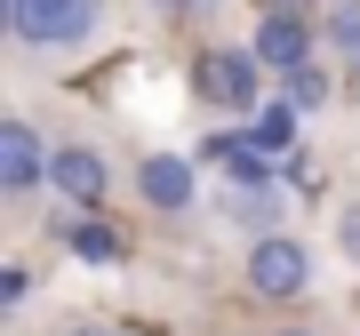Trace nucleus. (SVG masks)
Returning a JSON list of instances; mask_svg holds the SVG:
<instances>
[{
	"label": "nucleus",
	"mask_w": 360,
	"mask_h": 336,
	"mask_svg": "<svg viewBox=\"0 0 360 336\" xmlns=\"http://www.w3.org/2000/svg\"><path fill=\"white\" fill-rule=\"evenodd\" d=\"M104 25V0H8V32L40 56H72L89 49Z\"/></svg>",
	"instance_id": "nucleus-1"
},
{
	"label": "nucleus",
	"mask_w": 360,
	"mask_h": 336,
	"mask_svg": "<svg viewBox=\"0 0 360 336\" xmlns=\"http://www.w3.org/2000/svg\"><path fill=\"white\" fill-rule=\"evenodd\" d=\"M240 280H248V297H264V304H288V297H304L312 288V248L296 240V233H257L248 240V264H240Z\"/></svg>",
	"instance_id": "nucleus-2"
},
{
	"label": "nucleus",
	"mask_w": 360,
	"mask_h": 336,
	"mask_svg": "<svg viewBox=\"0 0 360 336\" xmlns=\"http://www.w3.org/2000/svg\"><path fill=\"white\" fill-rule=\"evenodd\" d=\"M248 49H257V65H264L272 80H288L296 65L321 56V25L304 16V0H272V8L257 16V32H248Z\"/></svg>",
	"instance_id": "nucleus-3"
},
{
	"label": "nucleus",
	"mask_w": 360,
	"mask_h": 336,
	"mask_svg": "<svg viewBox=\"0 0 360 336\" xmlns=\"http://www.w3.org/2000/svg\"><path fill=\"white\" fill-rule=\"evenodd\" d=\"M264 80H272V72L257 65L248 40H240V49H200V56H193V89L217 104V112H257Z\"/></svg>",
	"instance_id": "nucleus-4"
},
{
	"label": "nucleus",
	"mask_w": 360,
	"mask_h": 336,
	"mask_svg": "<svg viewBox=\"0 0 360 336\" xmlns=\"http://www.w3.org/2000/svg\"><path fill=\"white\" fill-rule=\"evenodd\" d=\"M40 184H49V144H40V129L25 112H8V120H0V200L25 208Z\"/></svg>",
	"instance_id": "nucleus-5"
},
{
	"label": "nucleus",
	"mask_w": 360,
	"mask_h": 336,
	"mask_svg": "<svg viewBox=\"0 0 360 336\" xmlns=\"http://www.w3.org/2000/svg\"><path fill=\"white\" fill-rule=\"evenodd\" d=\"M136 200L153 208V217H184V208L200 200V160L193 153H144L136 160Z\"/></svg>",
	"instance_id": "nucleus-6"
},
{
	"label": "nucleus",
	"mask_w": 360,
	"mask_h": 336,
	"mask_svg": "<svg viewBox=\"0 0 360 336\" xmlns=\"http://www.w3.org/2000/svg\"><path fill=\"white\" fill-rule=\"evenodd\" d=\"M49 184H56L72 208L96 217V208L112 200V160H104L96 144H56V153H49Z\"/></svg>",
	"instance_id": "nucleus-7"
},
{
	"label": "nucleus",
	"mask_w": 360,
	"mask_h": 336,
	"mask_svg": "<svg viewBox=\"0 0 360 336\" xmlns=\"http://www.w3.org/2000/svg\"><path fill=\"white\" fill-rule=\"evenodd\" d=\"M65 248H72L80 264H120V233H112V224H96L89 208H80V217L65 224Z\"/></svg>",
	"instance_id": "nucleus-8"
},
{
	"label": "nucleus",
	"mask_w": 360,
	"mask_h": 336,
	"mask_svg": "<svg viewBox=\"0 0 360 336\" xmlns=\"http://www.w3.org/2000/svg\"><path fill=\"white\" fill-rule=\"evenodd\" d=\"M321 49H336L345 65H360V0H328V16H321Z\"/></svg>",
	"instance_id": "nucleus-9"
},
{
	"label": "nucleus",
	"mask_w": 360,
	"mask_h": 336,
	"mask_svg": "<svg viewBox=\"0 0 360 336\" xmlns=\"http://www.w3.org/2000/svg\"><path fill=\"white\" fill-rule=\"evenodd\" d=\"M248 144H257V153H288V144H296V104H257Z\"/></svg>",
	"instance_id": "nucleus-10"
},
{
	"label": "nucleus",
	"mask_w": 360,
	"mask_h": 336,
	"mask_svg": "<svg viewBox=\"0 0 360 336\" xmlns=\"http://www.w3.org/2000/svg\"><path fill=\"white\" fill-rule=\"evenodd\" d=\"M232 217H240L248 233H272V217H281V193H272V184H232Z\"/></svg>",
	"instance_id": "nucleus-11"
},
{
	"label": "nucleus",
	"mask_w": 360,
	"mask_h": 336,
	"mask_svg": "<svg viewBox=\"0 0 360 336\" xmlns=\"http://www.w3.org/2000/svg\"><path fill=\"white\" fill-rule=\"evenodd\" d=\"M288 104H296V112H312V104H328V72H321V56L288 72Z\"/></svg>",
	"instance_id": "nucleus-12"
},
{
	"label": "nucleus",
	"mask_w": 360,
	"mask_h": 336,
	"mask_svg": "<svg viewBox=\"0 0 360 336\" xmlns=\"http://www.w3.org/2000/svg\"><path fill=\"white\" fill-rule=\"evenodd\" d=\"M336 257L360 272V200H345V217H336Z\"/></svg>",
	"instance_id": "nucleus-13"
},
{
	"label": "nucleus",
	"mask_w": 360,
	"mask_h": 336,
	"mask_svg": "<svg viewBox=\"0 0 360 336\" xmlns=\"http://www.w3.org/2000/svg\"><path fill=\"white\" fill-rule=\"evenodd\" d=\"M65 336H120L112 321H80V328H65Z\"/></svg>",
	"instance_id": "nucleus-14"
},
{
	"label": "nucleus",
	"mask_w": 360,
	"mask_h": 336,
	"mask_svg": "<svg viewBox=\"0 0 360 336\" xmlns=\"http://www.w3.org/2000/svg\"><path fill=\"white\" fill-rule=\"evenodd\" d=\"M153 8H160V16H193L200 0H153Z\"/></svg>",
	"instance_id": "nucleus-15"
},
{
	"label": "nucleus",
	"mask_w": 360,
	"mask_h": 336,
	"mask_svg": "<svg viewBox=\"0 0 360 336\" xmlns=\"http://www.w3.org/2000/svg\"><path fill=\"white\" fill-rule=\"evenodd\" d=\"M272 336H312V328H272Z\"/></svg>",
	"instance_id": "nucleus-16"
}]
</instances>
